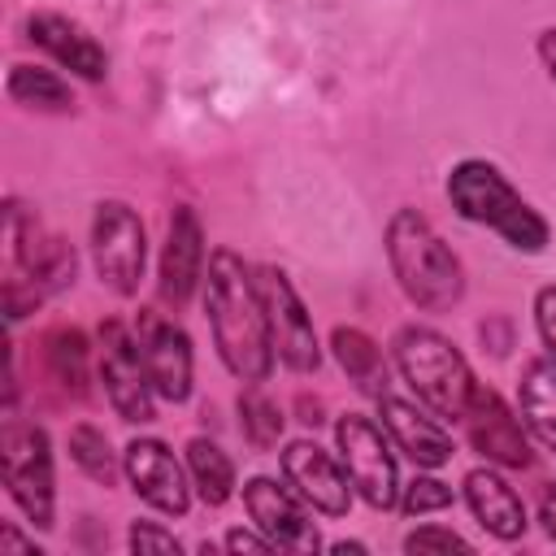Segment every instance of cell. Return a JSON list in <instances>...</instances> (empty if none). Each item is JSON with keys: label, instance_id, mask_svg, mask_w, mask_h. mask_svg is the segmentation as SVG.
I'll return each mask as SVG.
<instances>
[{"label": "cell", "instance_id": "3", "mask_svg": "<svg viewBox=\"0 0 556 556\" xmlns=\"http://www.w3.org/2000/svg\"><path fill=\"white\" fill-rule=\"evenodd\" d=\"M447 200L465 222L495 230L513 252H530L534 256V252H543L552 243L547 217L491 161H478V156L456 161L452 174H447Z\"/></svg>", "mask_w": 556, "mask_h": 556}, {"label": "cell", "instance_id": "33", "mask_svg": "<svg viewBox=\"0 0 556 556\" xmlns=\"http://www.w3.org/2000/svg\"><path fill=\"white\" fill-rule=\"evenodd\" d=\"M539 521H543L547 539H556V482H547V486L539 491Z\"/></svg>", "mask_w": 556, "mask_h": 556}, {"label": "cell", "instance_id": "15", "mask_svg": "<svg viewBox=\"0 0 556 556\" xmlns=\"http://www.w3.org/2000/svg\"><path fill=\"white\" fill-rule=\"evenodd\" d=\"M243 508L252 517V526L282 552H313L321 539L304 513V500L287 486H278L274 478H248L243 482Z\"/></svg>", "mask_w": 556, "mask_h": 556}, {"label": "cell", "instance_id": "23", "mask_svg": "<svg viewBox=\"0 0 556 556\" xmlns=\"http://www.w3.org/2000/svg\"><path fill=\"white\" fill-rule=\"evenodd\" d=\"M4 91L13 104L22 109H39V113H65L74 104V91L61 74L39 70V65H13L4 78Z\"/></svg>", "mask_w": 556, "mask_h": 556}, {"label": "cell", "instance_id": "2", "mask_svg": "<svg viewBox=\"0 0 556 556\" xmlns=\"http://www.w3.org/2000/svg\"><path fill=\"white\" fill-rule=\"evenodd\" d=\"M387 265L421 313H447L465 295V269L460 256L447 248V239L417 213V208H395L382 230Z\"/></svg>", "mask_w": 556, "mask_h": 556}, {"label": "cell", "instance_id": "32", "mask_svg": "<svg viewBox=\"0 0 556 556\" xmlns=\"http://www.w3.org/2000/svg\"><path fill=\"white\" fill-rule=\"evenodd\" d=\"M534 52H539V61H543L547 78L556 83V26H543V30H539V39H534Z\"/></svg>", "mask_w": 556, "mask_h": 556}, {"label": "cell", "instance_id": "13", "mask_svg": "<svg viewBox=\"0 0 556 556\" xmlns=\"http://www.w3.org/2000/svg\"><path fill=\"white\" fill-rule=\"evenodd\" d=\"M122 469H126V482L130 491L165 513V517H182L191 508V473L178 465V456L169 452V443L161 439H130L126 452H122Z\"/></svg>", "mask_w": 556, "mask_h": 556}, {"label": "cell", "instance_id": "1", "mask_svg": "<svg viewBox=\"0 0 556 556\" xmlns=\"http://www.w3.org/2000/svg\"><path fill=\"white\" fill-rule=\"evenodd\" d=\"M204 317L213 330V348L222 365L239 382H265L274 374V339L265 300L256 287V269L243 265L239 252L217 248L204 265Z\"/></svg>", "mask_w": 556, "mask_h": 556}, {"label": "cell", "instance_id": "25", "mask_svg": "<svg viewBox=\"0 0 556 556\" xmlns=\"http://www.w3.org/2000/svg\"><path fill=\"white\" fill-rule=\"evenodd\" d=\"M70 460H74L91 482H100V486H113V482H117V456H113L104 430H96L91 421H83V426L70 430Z\"/></svg>", "mask_w": 556, "mask_h": 556}, {"label": "cell", "instance_id": "4", "mask_svg": "<svg viewBox=\"0 0 556 556\" xmlns=\"http://www.w3.org/2000/svg\"><path fill=\"white\" fill-rule=\"evenodd\" d=\"M391 361L408 391L439 417V421H460L469 408V395L478 387L465 352L439 334L434 326H400L391 339Z\"/></svg>", "mask_w": 556, "mask_h": 556}, {"label": "cell", "instance_id": "34", "mask_svg": "<svg viewBox=\"0 0 556 556\" xmlns=\"http://www.w3.org/2000/svg\"><path fill=\"white\" fill-rule=\"evenodd\" d=\"M0 547H22V552H35V543H30V539H22V534H17V530H9V526L0 530Z\"/></svg>", "mask_w": 556, "mask_h": 556}, {"label": "cell", "instance_id": "28", "mask_svg": "<svg viewBox=\"0 0 556 556\" xmlns=\"http://www.w3.org/2000/svg\"><path fill=\"white\" fill-rule=\"evenodd\" d=\"M404 552H469V543L447 526H417L404 534Z\"/></svg>", "mask_w": 556, "mask_h": 556}, {"label": "cell", "instance_id": "24", "mask_svg": "<svg viewBox=\"0 0 556 556\" xmlns=\"http://www.w3.org/2000/svg\"><path fill=\"white\" fill-rule=\"evenodd\" d=\"M43 356H48V369H52V378L61 387H70V391L87 387V356H91V348H87V334L78 326H56L43 339Z\"/></svg>", "mask_w": 556, "mask_h": 556}, {"label": "cell", "instance_id": "31", "mask_svg": "<svg viewBox=\"0 0 556 556\" xmlns=\"http://www.w3.org/2000/svg\"><path fill=\"white\" fill-rule=\"evenodd\" d=\"M222 547H226V552H274V543H269L261 530H256V534H252V530H226Z\"/></svg>", "mask_w": 556, "mask_h": 556}, {"label": "cell", "instance_id": "29", "mask_svg": "<svg viewBox=\"0 0 556 556\" xmlns=\"http://www.w3.org/2000/svg\"><path fill=\"white\" fill-rule=\"evenodd\" d=\"M534 330L543 339V352L556 361V282L534 291Z\"/></svg>", "mask_w": 556, "mask_h": 556}, {"label": "cell", "instance_id": "17", "mask_svg": "<svg viewBox=\"0 0 556 556\" xmlns=\"http://www.w3.org/2000/svg\"><path fill=\"white\" fill-rule=\"evenodd\" d=\"M378 426L417 469H439L456 452L452 434L439 426V417H426L417 404H408V400H400L391 391L378 395Z\"/></svg>", "mask_w": 556, "mask_h": 556}, {"label": "cell", "instance_id": "7", "mask_svg": "<svg viewBox=\"0 0 556 556\" xmlns=\"http://www.w3.org/2000/svg\"><path fill=\"white\" fill-rule=\"evenodd\" d=\"M148 261V230L126 200H100L91 213V265L113 295H135Z\"/></svg>", "mask_w": 556, "mask_h": 556}, {"label": "cell", "instance_id": "21", "mask_svg": "<svg viewBox=\"0 0 556 556\" xmlns=\"http://www.w3.org/2000/svg\"><path fill=\"white\" fill-rule=\"evenodd\" d=\"M330 352H334L339 369L348 374V382L356 391H365L374 400L387 391V356L361 326H334L330 330Z\"/></svg>", "mask_w": 556, "mask_h": 556}, {"label": "cell", "instance_id": "27", "mask_svg": "<svg viewBox=\"0 0 556 556\" xmlns=\"http://www.w3.org/2000/svg\"><path fill=\"white\" fill-rule=\"evenodd\" d=\"M447 504H452V486L439 482V478H413V482L404 486V495H400V508H404L408 517H426V513H439V508H447Z\"/></svg>", "mask_w": 556, "mask_h": 556}, {"label": "cell", "instance_id": "5", "mask_svg": "<svg viewBox=\"0 0 556 556\" xmlns=\"http://www.w3.org/2000/svg\"><path fill=\"white\" fill-rule=\"evenodd\" d=\"M0 469L9 500L26 513L30 526L48 530L56 513V478H52V443L35 421H4L0 430Z\"/></svg>", "mask_w": 556, "mask_h": 556}, {"label": "cell", "instance_id": "26", "mask_svg": "<svg viewBox=\"0 0 556 556\" xmlns=\"http://www.w3.org/2000/svg\"><path fill=\"white\" fill-rule=\"evenodd\" d=\"M239 426L252 447H274L282 434V413L269 395L256 391V382H252V391H239Z\"/></svg>", "mask_w": 556, "mask_h": 556}, {"label": "cell", "instance_id": "11", "mask_svg": "<svg viewBox=\"0 0 556 556\" xmlns=\"http://www.w3.org/2000/svg\"><path fill=\"white\" fill-rule=\"evenodd\" d=\"M460 426H465L469 447H473L486 465H500V469H526V465H530L526 421H521V413H513V408L504 404V395H500L495 387H482V382L473 387Z\"/></svg>", "mask_w": 556, "mask_h": 556}, {"label": "cell", "instance_id": "6", "mask_svg": "<svg viewBox=\"0 0 556 556\" xmlns=\"http://www.w3.org/2000/svg\"><path fill=\"white\" fill-rule=\"evenodd\" d=\"M4 235H9V256H13V278L4 287V295H17L22 287H30L35 304H39L56 287L74 282V248L65 239L48 235L26 204H17V200L9 204Z\"/></svg>", "mask_w": 556, "mask_h": 556}, {"label": "cell", "instance_id": "8", "mask_svg": "<svg viewBox=\"0 0 556 556\" xmlns=\"http://www.w3.org/2000/svg\"><path fill=\"white\" fill-rule=\"evenodd\" d=\"M334 443H339V460L352 478V491L369 508H395L400 504V473H395V456L382 439V426L361 417V413H343L334 421Z\"/></svg>", "mask_w": 556, "mask_h": 556}, {"label": "cell", "instance_id": "10", "mask_svg": "<svg viewBox=\"0 0 556 556\" xmlns=\"http://www.w3.org/2000/svg\"><path fill=\"white\" fill-rule=\"evenodd\" d=\"M100 382H104V395L122 421L143 426L156 417V391H152L139 339L122 321L100 326Z\"/></svg>", "mask_w": 556, "mask_h": 556}, {"label": "cell", "instance_id": "30", "mask_svg": "<svg viewBox=\"0 0 556 556\" xmlns=\"http://www.w3.org/2000/svg\"><path fill=\"white\" fill-rule=\"evenodd\" d=\"M130 552H178V539L156 521H130Z\"/></svg>", "mask_w": 556, "mask_h": 556}, {"label": "cell", "instance_id": "9", "mask_svg": "<svg viewBox=\"0 0 556 556\" xmlns=\"http://www.w3.org/2000/svg\"><path fill=\"white\" fill-rule=\"evenodd\" d=\"M256 287H261V300H265L274 356H278L291 374H317V365H321V343H317L313 317H308L304 300L295 295L291 278H287L278 265H256Z\"/></svg>", "mask_w": 556, "mask_h": 556}, {"label": "cell", "instance_id": "12", "mask_svg": "<svg viewBox=\"0 0 556 556\" xmlns=\"http://www.w3.org/2000/svg\"><path fill=\"white\" fill-rule=\"evenodd\" d=\"M135 339H139L152 391L169 404H182L191 395V378H195V352H191L187 330L174 317H165L156 308H143L139 321H135Z\"/></svg>", "mask_w": 556, "mask_h": 556}, {"label": "cell", "instance_id": "19", "mask_svg": "<svg viewBox=\"0 0 556 556\" xmlns=\"http://www.w3.org/2000/svg\"><path fill=\"white\" fill-rule=\"evenodd\" d=\"M465 504L486 534H495L504 543L526 534V504L513 491V482L500 473V465H478L465 473Z\"/></svg>", "mask_w": 556, "mask_h": 556}, {"label": "cell", "instance_id": "18", "mask_svg": "<svg viewBox=\"0 0 556 556\" xmlns=\"http://www.w3.org/2000/svg\"><path fill=\"white\" fill-rule=\"evenodd\" d=\"M26 39H30L35 48H43L56 65H65L70 74H78V78H87V83H100V78L109 74L104 48H100L78 22L61 17V13H30V17H26Z\"/></svg>", "mask_w": 556, "mask_h": 556}, {"label": "cell", "instance_id": "20", "mask_svg": "<svg viewBox=\"0 0 556 556\" xmlns=\"http://www.w3.org/2000/svg\"><path fill=\"white\" fill-rule=\"evenodd\" d=\"M517 413L526 421V430L556 452V361L543 352L534 361H526L521 382H517Z\"/></svg>", "mask_w": 556, "mask_h": 556}, {"label": "cell", "instance_id": "22", "mask_svg": "<svg viewBox=\"0 0 556 556\" xmlns=\"http://www.w3.org/2000/svg\"><path fill=\"white\" fill-rule=\"evenodd\" d=\"M187 473H191L195 495L208 508H222L235 495V460L213 439H191L187 443Z\"/></svg>", "mask_w": 556, "mask_h": 556}, {"label": "cell", "instance_id": "16", "mask_svg": "<svg viewBox=\"0 0 556 556\" xmlns=\"http://www.w3.org/2000/svg\"><path fill=\"white\" fill-rule=\"evenodd\" d=\"M204 230H200V217L191 204H178L169 213V230H165V248H161V300L169 308H182L195 287L204 282Z\"/></svg>", "mask_w": 556, "mask_h": 556}, {"label": "cell", "instance_id": "14", "mask_svg": "<svg viewBox=\"0 0 556 556\" xmlns=\"http://www.w3.org/2000/svg\"><path fill=\"white\" fill-rule=\"evenodd\" d=\"M282 478L287 486L321 517H348L352 508V478L343 469V460H334L326 447L295 439L282 447Z\"/></svg>", "mask_w": 556, "mask_h": 556}]
</instances>
